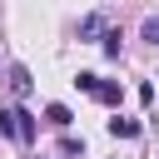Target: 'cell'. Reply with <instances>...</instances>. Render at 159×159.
I'll return each instance as SVG.
<instances>
[{
	"mask_svg": "<svg viewBox=\"0 0 159 159\" xmlns=\"http://www.w3.org/2000/svg\"><path fill=\"white\" fill-rule=\"evenodd\" d=\"M0 134H10L15 144H35V134H40V124H35V114H30V109H20V104H10V109H0Z\"/></svg>",
	"mask_w": 159,
	"mask_h": 159,
	"instance_id": "6da1fadb",
	"label": "cell"
},
{
	"mask_svg": "<svg viewBox=\"0 0 159 159\" xmlns=\"http://www.w3.org/2000/svg\"><path fill=\"white\" fill-rule=\"evenodd\" d=\"M144 40H149V45H159V15H149V20H144Z\"/></svg>",
	"mask_w": 159,
	"mask_h": 159,
	"instance_id": "9c48e42d",
	"label": "cell"
},
{
	"mask_svg": "<svg viewBox=\"0 0 159 159\" xmlns=\"http://www.w3.org/2000/svg\"><path fill=\"white\" fill-rule=\"evenodd\" d=\"M45 119H50L55 129H70V119H75V114H70L65 104H50V109H45Z\"/></svg>",
	"mask_w": 159,
	"mask_h": 159,
	"instance_id": "5b68a950",
	"label": "cell"
},
{
	"mask_svg": "<svg viewBox=\"0 0 159 159\" xmlns=\"http://www.w3.org/2000/svg\"><path fill=\"white\" fill-rule=\"evenodd\" d=\"M75 84H80L84 94H94V84H99V75H75Z\"/></svg>",
	"mask_w": 159,
	"mask_h": 159,
	"instance_id": "30bf717a",
	"label": "cell"
},
{
	"mask_svg": "<svg viewBox=\"0 0 159 159\" xmlns=\"http://www.w3.org/2000/svg\"><path fill=\"white\" fill-rule=\"evenodd\" d=\"M10 89H15L20 99H25L30 89H35V80H30V70H25V65H10Z\"/></svg>",
	"mask_w": 159,
	"mask_h": 159,
	"instance_id": "7a4b0ae2",
	"label": "cell"
},
{
	"mask_svg": "<svg viewBox=\"0 0 159 159\" xmlns=\"http://www.w3.org/2000/svg\"><path fill=\"white\" fill-rule=\"evenodd\" d=\"M80 35H84V40L104 35V20H99V15H84V20H80Z\"/></svg>",
	"mask_w": 159,
	"mask_h": 159,
	"instance_id": "8992f818",
	"label": "cell"
},
{
	"mask_svg": "<svg viewBox=\"0 0 159 159\" xmlns=\"http://www.w3.org/2000/svg\"><path fill=\"white\" fill-rule=\"evenodd\" d=\"M119 40H124L119 30H104V55H109V60H119Z\"/></svg>",
	"mask_w": 159,
	"mask_h": 159,
	"instance_id": "52a82bcc",
	"label": "cell"
},
{
	"mask_svg": "<svg viewBox=\"0 0 159 159\" xmlns=\"http://www.w3.org/2000/svg\"><path fill=\"white\" fill-rule=\"evenodd\" d=\"M109 134H114V139H134V134H139V119H124V114H114V119H109Z\"/></svg>",
	"mask_w": 159,
	"mask_h": 159,
	"instance_id": "277c9868",
	"label": "cell"
},
{
	"mask_svg": "<svg viewBox=\"0 0 159 159\" xmlns=\"http://www.w3.org/2000/svg\"><path fill=\"white\" fill-rule=\"evenodd\" d=\"M94 99H99V104H119V99H124V89H119L114 80H99V84H94Z\"/></svg>",
	"mask_w": 159,
	"mask_h": 159,
	"instance_id": "3957f363",
	"label": "cell"
},
{
	"mask_svg": "<svg viewBox=\"0 0 159 159\" xmlns=\"http://www.w3.org/2000/svg\"><path fill=\"white\" fill-rule=\"evenodd\" d=\"M60 154H70V159H80V154H84V144H80V139H70V134H65V139H60Z\"/></svg>",
	"mask_w": 159,
	"mask_h": 159,
	"instance_id": "ba28073f",
	"label": "cell"
}]
</instances>
